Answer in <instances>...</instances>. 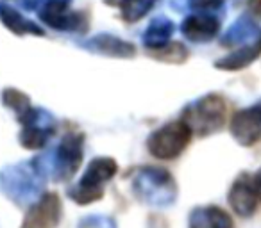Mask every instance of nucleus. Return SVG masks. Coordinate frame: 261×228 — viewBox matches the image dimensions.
I'll list each match as a JSON object with an SVG mask.
<instances>
[{
  "label": "nucleus",
  "mask_w": 261,
  "mask_h": 228,
  "mask_svg": "<svg viewBox=\"0 0 261 228\" xmlns=\"http://www.w3.org/2000/svg\"><path fill=\"white\" fill-rule=\"evenodd\" d=\"M158 0H122L118 4L120 16L125 23H136L149 15Z\"/></svg>",
  "instance_id": "19"
},
{
  "label": "nucleus",
  "mask_w": 261,
  "mask_h": 228,
  "mask_svg": "<svg viewBox=\"0 0 261 228\" xmlns=\"http://www.w3.org/2000/svg\"><path fill=\"white\" fill-rule=\"evenodd\" d=\"M247 9L252 16H261V0H249Z\"/></svg>",
  "instance_id": "22"
},
{
  "label": "nucleus",
  "mask_w": 261,
  "mask_h": 228,
  "mask_svg": "<svg viewBox=\"0 0 261 228\" xmlns=\"http://www.w3.org/2000/svg\"><path fill=\"white\" fill-rule=\"evenodd\" d=\"M181 120L197 138H207L220 131L227 121V102L222 94L210 93L190 104L182 111Z\"/></svg>",
  "instance_id": "1"
},
{
  "label": "nucleus",
  "mask_w": 261,
  "mask_h": 228,
  "mask_svg": "<svg viewBox=\"0 0 261 228\" xmlns=\"http://www.w3.org/2000/svg\"><path fill=\"white\" fill-rule=\"evenodd\" d=\"M227 202L231 205L232 212L238 214L240 217H252L257 209V194L254 187L252 175L243 171L234 178L231 189L227 192Z\"/></svg>",
  "instance_id": "9"
},
{
  "label": "nucleus",
  "mask_w": 261,
  "mask_h": 228,
  "mask_svg": "<svg viewBox=\"0 0 261 228\" xmlns=\"http://www.w3.org/2000/svg\"><path fill=\"white\" fill-rule=\"evenodd\" d=\"M218 30H220V22L217 20V16L206 15V13L188 16L181 25L182 36L193 43H207L215 40Z\"/></svg>",
  "instance_id": "11"
},
{
  "label": "nucleus",
  "mask_w": 261,
  "mask_h": 228,
  "mask_svg": "<svg viewBox=\"0 0 261 228\" xmlns=\"http://www.w3.org/2000/svg\"><path fill=\"white\" fill-rule=\"evenodd\" d=\"M40 20L56 30L86 32V29L90 27L88 15L81 11H72L70 0H45L40 11Z\"/></svg>",
  "instance_id": "5"
},
{
  "label": "nucleus",
  "mask_w": 261,
  "mask_h": 228,
  "mask_svg": "<svg viewBox=\"0 0 261 228\" xmlns=\"http://www.w3.org/2000/svg\"><path fill=\"white\" fill-rule=\"evenodd\" d=\"M231 136L242 146H254L261 141V102L236 111L229 123Z\"/></svg>",
  "instance_id": "8"
},
{
  "label": "nucleus",
  "mask_w": 261,
  "mask_h": 228,
  "mask_svg": "<svg viewBox=\"0 0 261 228\" xmlns=\"http://www.w3.org/2000/svg\"><path fill=\"white\" fill-rule=\"evenodd\" d=\"M135 192L142 202L152 205H170L175 202V180L167 170L142 168L135 180Z\"/></svg>",
  "instance_id": "4"
},
{
  "label": "nucleus",
  "mask_w": 261,
  "mask_h": 228,
  "mask_svg": "<svg viewBox=\"0 0 261 228\" xmlns=\"http://www.w3.org/2000/svg\"><path fill=\"white\" fill-rule=\"evenodd\" d=\"M224 4V0H192L190 2V8L193 11H215L218 9L220 6Z\"/></svg>",
  "instance_id": "21"
},
{
  "label": "nucleus",
  "mask_w": 261,
  "mask_h": 228,
  "mask_svg": "<svg viewBox=\"0 0 261 228\" xmlns=\"http://www.w3.org/2000/svg\"><path fill=\"white\" fill-rule=\"evenodd\" d=\"M147 54L152 59L161 62H170V64H182L185 61H188L190 52L179 41H168L167 45L160 48H154V50H147Z\"/></svg>",
  "instance_id": "18"
},
{
  "label": "nucleus",
  "mask_w": 261,
  "mask_h": 228,
  "mask_svg": "<svg viewBox=\"0 0 261 228\" xmlns=\"http://www.w3.org/2000/svg\"><path fill=\"white\" fill-rule=\"evenodd\" d=\"M84 155V134L68 132L58 146V157L54 166V180L66 182L77 173Z\"/></svg>",
  "instance_id": "7"
},
{
  "label": "nucleus",
  "mask_w": 261,
  "mask_h": 228,
  "mask_svg": "<svg viewBox=\"0 0 261 228\" xmlns=\"http://www.w3.org/2000/svg\"><path fill=\"white\" fill-rule=\"evenodd\" d=\"M174 29H175L174 23L168 18H165V16L154 20L149 25V29H147V32L143 34V43H145L147 50H154V48H160L163 45H167L170 41Z\"/></svg>",
  "instance_id": "17"
},
{
  "label": "nucleus",
  "mask_w": 261,
  "mask_h": 228,
  "mask_svg": "<svg viewBox=\"0 0 261 228\" xmlns=\"http://www.w3.org/2000/svg\"><path fill=\"white\" fill-rule=\"evenodd\" d=\"M79 228H116V224L111 217L91 216V217H84L81 221Z\"/></svg>",
  "instance_id": "20"
},
{
  "label": "nucleus",
  "mask_w": 261,
  "mask_h": 228,
  "mask_svg": "<svg viewBox=\"0 0 261 228\" xmlns=\"http://www.w3.org/2000/svg\"><path fill=\"white\" fill-rule=\"evenodd\" d=\"M0 22L4 23L11 32L23 36V34H34V36H45V30L40 29L36 23L31 20L23 18L18 11L11 8V6L0 4Z\"/></svg>",
  "instance_id": "16"
},
{
  "label": "nucleus",
  "mask_w": 261,
  "mask_h": 228,
  "mask_svg": "<svg viewBox=\"0 0 261 228\" xmlns=\"http://www.w3.org/2000/svg\"><path fill=\"white\" fill-rule=\"evenodd\" d=\"M2 102H4V105H8L9 109H13L16 112V120L22 123V127L31 123L38 114V109H34L31 105L29 96L25 93H22V91L15 89V87H8L2 93Z\"/></svg>",
  "instance_id": "15"
},
{
  "label": "nucleus",
  "mask_w": 261,
  "mask_h": 228,
  "mask_svg": "<svg viewBox=\"0 0 261 228\" xmlns=\"http://www.w3.org/2000/svg\"><path fill=\"white\" fill-rule=\"evenodd\" d=\"M104 2H106L108 6H116V8H118V4L122 2V0H104Z\"/></svg>",
  "instance_id": "24"
},
{
  "label": "nucleus",
  "mask_w": 261,
  "mask_h": 228,
  "mask_svg": "<svg viewBox=\"0 0 261 228\" xmlns=\"http://www.w3.org/2000/svg\"><path fill=\"white\" fill-rule=\"evenodd\" d=\"M63 217V202L58 192H41L23 216L20 228H56Z\"/></svg>",
  "instance_id": "6"
},
{
  "label": "nucleus",
  "mask_w": 261,
  "mask_h": 228,
  "mask_svg": "<svg viewBox=\"0 0 261 228\" xmlns=\"http://www.w3.org/2000/svg\"><path fill=\"white\" fill-rule=\"evenodd\" d=\"M88 45H84V48H88L90 52L100 55H109V57H122L129 59L136 55V47L133 43L120 40L111 34H97L90 41H86Z\"/></svg>",
  "instance_id": "12"
},
{
  "label": "nucleus",
  "mask_w": 261,
  "mask_h": 228,
  "mask_svg": "<svg viewBox=\"0 0 261 228\" xmlns=\"http://www.w3.org/2000/svg\"><path fill=\"white\" fill-rule=\"evenodd\" d=\"M252 180H254V187H256V194H257V200L261 202V170L257 171L256 175L252 177Z\"/></svg>",
  "instance_id": "23"
},
{
  "label": "nucleus",
  "mask_w": 261,
  "mask_h": 228,
  "mask_svg": "<svg viewBox=\"0 0 261 228\" xmlns=\"http://www.w3.org/2000/svg\"><path fill=\"white\" fill-rule=\"evenodd\" d=\"M54 121L48 116V112H43L40 109L38 116L31 123L23 125V131L20 134V145L27 150H38L43 148L48 143V139L54 136Z\"/></svg>",
  "instance_id": "10"
},
{
  "label": "nucleus",
  "mask_w": 261,
  "mask_h": 228,
  "mask_svg": "<svg viewBox=\"0 0 261 228\" xmlns=\"http://www.w3.org/2000/svg\"><path fill=\"white\" fill-rule=\"evenodd\" d=\"M259 55H261V34L254 38V40H250L245 47L236 50L234 54H229L227 57L217 61L215 62V68L225 70V72H236V70L247 68L249 64H252Z\"/></svg>",
  "instance_id": "14"
},
{
  "label": "nucleus",
  "mask_w": 261,
  "mask_h": 228,
  "mask_svg": "<svg viewBox=\"0 0 261 228\" xmlns=\"http://www.w3.org/2000/svg\"><path fill=\"white\" fill-rule=\"evenodd\" d=\"M190 228H234L231 216L218 205L197 207L190 214Z\"/></svg>",
  "instance_id": "13"
},
{
  "label": "nucleus",
  "mask_w": 261,
  "mask_h": 228,
  "mask_svg": "<svg viewBox=\"0 0 261 228\" xmlns=\"http://www.w3.org/2000/svg\"><path fill=\"white\" fill-rule=\"evenodd\" d=\"M192 128L179 118L168 121L161 128L154 131L147 139V150L152 157L160 160L177 159L192 141Z\"/></svg>",
  "instance_id": "3"
},
{
  "label": "nucleus",
  "mask_w": 261,
  "mask_h": 228,
  "mask_svg": "<svg viewBox=\"0 0 261 228\" xmlns=\"http://www.w3.org/2000/svg\"><path fill=\"white\" fill-rule=\"evenodd\" d=\"M118 171V164L111 157H97L88 164L86 173L73 187L68 189L72 202L79 205H90L104 196V185L111 180Z\"/></svg>",
  "instance_id": "2"
}]
</instances>
